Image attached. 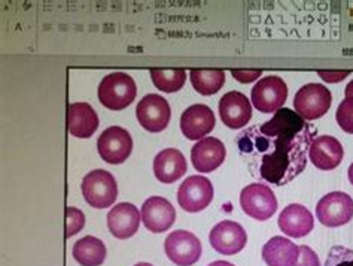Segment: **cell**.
Listing matches in <instances>:
<instances>
[{"mask_svg": "<svg viewBox=\"0 0 353 266\" xmlns=\"http://www.w3.org/2000/svg\"><path fill=\"white\" fill-rule=\"evenodd\" d=\"M314 129L290 108H281L272 120L241 132L236 144L254 177L285 186L307 167Z\"/></svg>", "mask_w": 353, "mask_h": 266, "instance_id": "1", "label": "cell"}, {"mask_svg": "<svg viewBox=\"0 0 353 266\" xmlns=\"http://www.w3.org/2000/svg\"><path fill=\"white\" fill-rule=\"evenodd\" d=\"M137 93L134 79L124 72L106 75L99 86L100 104L112 111H121L133 104Z\"/></svg>", "mask_w": 353, "mask_h": 266, "instance_id": "2", "label": "cell"}, {"mask_svg": "<svg viewBox=\"0 0 353 266\" xmlns=\"http://www.w3.org/2000/svg\"><path fill=\"white\" fill-rule=\"evenodd\" d=\"M82 195L92 208L112 207L118 198V186L114 175L105 169H96L82 180Z\"/></svg>", "mask_w": 353, "mask_h": 266, "instance_id": "3", "label": "cell"}, {"mask_svg": "<svg viewBox=\"0 0 353 266\" xmlns=\"http://www.w3.org/2000/svg\"><path fill=\"white\" fill-rule=\"evenodd\" d=\"M332 96L322 84H307L301 87L294 97V109L305 122L321 118L330 111Z\"/></svg>", "mask_w": 353, "mask_h": 266, "instance_id": "4", "label": "cell"}, {"mask_svg": "<svg viewBox=\"0 0 353 266\" xmlns=\"http://www.w3.org/2000/svg\"><path fill=\"white\" fill-rule=\"evenodd\" d=\"M240 205L246 216L258 220V222H265L276 213L277 199L273 190L267 184L254 182L241 190Z\"/></svg>", "mask_w": 353, "mask_h": 266, "instance_id": "5", "label": "cell"}, {"mask_svg": "<svg viewBox=\"0 0 353 266\" xmlns=\"http://www.w3.org/2000/svg\"><path fill=\"white\" fill-rule=\"evenodd\" d=\"M164 250L176 266H192L201 258V243L188 231H174L164 241Z\"/></svg>", "mask_w": 353, "mask_h": 266, "instance_id": "6", "label": "cell"}, {"mask_svg": "<svg viewBox=\"0 0 353 266\" xmlns=\"http://www.w3.org/2000/svg\"><path fill=\"white\" fill-rule=\"evenodd\" d=\"M318 220L327 227L347 225L353 218V199L343 191H332L325 195L316 207Z\"/></svg>", "mask_w": 353, "mask_h": 266, "instance_id": "7", "label": "cell"}, {"mask_svg": "<svg viewBox=\"0 0 353 266\" xmlns=\"http://www.w3.org/2000/svg\"><path fill=\"white\" fill-rule=\"evenodd\" d=\"M250 97H252V104L258 111H261L263 114L276 113L286 102V82L281 77H265L254 86Z\"/></svg>", "mask_w": 353, "mask_h": 266, "instance_id": "8", "label": "cell"}, {"mask_svg": "<svg viewBox=\"0 0 353 266\" xmlns=\"http://www.w3.org/2000/svg\"><path fill=\"white\" fill-rule=\"evenodd\" d=\"M133 150V140L130 133L119 126H112L99 136L97 151L106 163H124Z\"/></svg>", "mask_w": 353, "mask_h": 266, "instance_id": "9", "label": "cell"}, {"mask_svg": "<svg viewBox=\"0 0 353 266\" xmlns=\"http://www.w3.org/2000/svg\"><path fill=\"white\" fill-rule=\"evenodd\" d=\"M139 123L151 133L163 132L169 126L172 111L167 100L158 95H146L136 108Z\"/></svg>", "mask_w": 353, "mask_h": 266, "instance_id": "10", "label": "cell"}, {"mask_svg": "<svg viewBox=\"0 0 353 266\" xmlns=\"http://www.w3.org/2000/svg\"><path fill=\"white\" fill-rule=\"evenodd\" d=\"M213 200L212 182L201 175H192L185 180L178 190V202L188 213L206 209Z\"/></svg>", "mask_w": 353, "mask_h": 266, "instance_id": "11", "label": "cell"}, {"mask_svg": "<svg viewBox=\"0 0 353 266\" xmlns=\"http://www.w3.org/2000/svg\"><path fill=\"white\" fill-rule=\"evenodd\" d=\"M209 241L213 250H216L218 253L234 256L245 249L248 235L241 225L231 222V220H224V222L218 223L212 229Z\"/></svg>", "mask_w": 353, "mask_h": 266, "instance_id": "12", "label": "cell"}, {"mask_svg": "<svg viewBox=\"0 0 353 266\" xmlns=\"http://www.w3.org/2000/svg\"><path fill=\"white\" fill-rule=\"evenodd\" d=\"M221 120L230 129H241L252 118V105L240 91H230L219 100Z\"/></svg>", "mask_w": 353, "mask_h": 266, "instance_id": "13", "label": "cell"}, {"mask_svg": "<svg viewBox=\"0 0 353 266\" xmlns=\"http://www.w3.org/2000/svg\"><path fill=\"white\" fill-rule=\"evenodd\" d=\"M142 222L148 231L161 234L169 231L176 222V211L169 200L161 196H152L142 205Z\"/></svg>", "mask_w": 353, "mask_h": 266, "instance_id": "14", "label": "cell"}, {"mask_svg": "<svg viewBox=\"0 0 353 266\" xmlns=\"http://www.w3.org/2000/svg\"><path fill=\"white\" fill-rule=\"evenodd\" d=\"M216 118L208 105H192L181 117V131L187 140L199 141L215 129Z\"/></svg>", "mask_w": 353, "mask_h": 266, "instance_id": "15", "label": "cell"}, {"mask_svg": "<svg viewBox=\"0 0 353 266\" xmlns=\"http://www.w3.org/2000/svg\"><path fill=\"white\" fill-rule=\"evenodd\" d=\"M225 145L218 137H203L191 150V160L199 172H212L218 169L225 160Z\"/></svg>", "mask_w": 353, "mask_h": 266, "instance_id": "16", "label": "cell"}, {"mask_svg": "<svg viewBox=\"0 0 353 266\" xmlns=\"http://www.w3.org/2000/svg\"><path fill=\"white\" fill-rule=\"evenodd\" d=\"M343 155H345V150L341 142L328 135L314 137L309 150V159L321 171L336 169L341 163Z\"/></svg>", "mask_w": 353, "mask_h": 266, "instance_id": "17", "label": "cell"}, {"mask_svg": "<svg viewBox=\"0 0 353 266\" xmlns=\"http://www.w3.org/2000/svg\"><path fill=\"white\" fill-rule=\"evenodd\" d=\"M142 214H139V209L128 202H121L115 205L108 214V227L118 240H127L132 238L139 231Z\"/></svg>", "mask_w": 353, "mask_h": 266, "instance_id": "18", "label": "cell"}, {"mask_svg": "<svg viewBox=\"0 0 353 266\" xmlns=\"http://www.w3.org/2000/svg\"><path fill=\"white\" fill-rule=\"evenodd\" d=\"M313 226L314 218L312 213L300 204L288 205L279 216V227L288 236L303 238L313 231Z\"/></svg>", "mask_w": 353, "mask_h": 266, "instance_id": "19", "label": "cell"}, {"mask_svg": "<svg viewBox=\"0 0 353 266\" xmlns=\"http://www.w3.org/2000/svg\"><path fill=\"white\" fill-rule=\"evenodd\" d=\"M188 171L187 159L183 154L176 149H167L157 154L154 159V173L158 181L164 184H172V182L182 178Z\"/></svg>", "mask_w": 353, "mask_h": 266, "instance_id": "20", "label": "cell"}, {"mask_svg": "<svg viewBox=\"0 0 353 266\" xmlns=\"http://www.w3.org/2000/svg\"><path fill=\"white\" fill-rule=\"evenodd\" d=\"M99 127V117L90 104L77 102L69 106V132L70 135L85 140L92 136Z\"/></svg>", "mask_w": 353, "mask_h": 266, "instance_id": "21", "label": "cell"}, {"mask_svg": "<svg viewBox=\"0 0 353 266\" xmlns=\"http://www.w3.org/2000/svg\"><path fill=\"white\" fill-rule=\"evenodd\" d=\"M299 256V245L288 238L274 236L263 247V259L268 266H295Z\"/></svg>", "mask_w": 353, "mask_h": 266, "instance_id": "22", "label": "cell"}, {"mask_svg": "<svg viewBox=\"0 0 353 266\" xmlns=\"http://www.w3.org/2000/svg\"><path fill=\"white\" fill-rule=\"evenodd\" d=\"M72 254L81 266H100L106 259V247L99 238L83 236L73 245Z\"/></svg>", "mask_w": 353, "mask_h": 266, "instance_id": "23", "label": "cell"}, {"mask_svg": "<svg viewBox=\"0 0 353 266\" xmlns=\"http://www.w3.org/2000/svg\"><path fill=\"white\" fill-rule=\"evenodd\" d=\"M191 84L203 96L215 95L225 82V72L221 69H192L190 72Z\"/></svg>", "mask_w": 353, "mask_h": 266, "instance_id": "24", "label": "cell"}, {"mask_svg": "<svg viewBox=\"0 0 353 266\" xmlns=\"http://www.w3.org/2000/svg\"><path fill=\"white\" fill-rule=\"evenodd\" d=\"M150 73L154 86L165 93L179 91L187 81V72L183 69H151Z\"/></svg>", "mask_w": 353, "mask_h": 266, "instance_id": "25", "label": "cell"}, {"mask_svg": "<svg viewBox=\"0 0 353 266\" xmlns=\"http://www.w3.org/2000/svg\"><path fill=\"white\" fill-rule=\"evenodd\" d=\"M336 118L343 131L353 135V97H346L339 105Z\"/></svg>", "mask_w": 353, "mask_h": 266, "instance_id": "26", "label": "cell"}, {"mask_svg": "<svg viewBox=\"0 0 353 266\" xmlns=\"http://www.w3.org/2000/svg\"><path fill=\"white\" fill-rule=\"evenodd\" d=\"M323 266H353V250L340 245L332 247Z\"/></svg>", "mask_w": 353, "mask_h": 266, "instance_id": "27", "label": "cell"}, {"mask_svg": "<svg viewBox=\"0 0 353 266\" xmlns=\"http://www.w3.org/2000/svg\"><path fill=\"white\" fill-rule=\"evenodd\" d=\"M85 226V216L81 209L68 207L66 208V238H72L81 232Z\"/></svg>", "mask_w": 353, "mask_h": 266, "instance_id": "28", "label": "cell"}, {"mask_svg": "<svg viewBox=\"0 0 353 266\" xmlns=\"http://www.w3.org/2000/svg\"><path fill=\"white\" fill-rule=\"evenodd\" d=\"M300 256L295 266H322L318 254H316L309 245H300Z\"/></svg>", "mask_w": 353, "mask_h": 266, "instance_id": "29", "label": "cell"}, {"mask_svg": "<svg viewBox=\"0 0 353 266\" xmlns=\"http://www.w3.org/2000/svg\"><path fill=\"white\" fill-rule=\"evenodd\" d=\"M231 75H233V78H236L237 81L240 82H252L255 79H258L259 77L263 75V70H258V69H233L231 70Z\"/></svg>", "mask_w": 353, "mask_h": 266, "instance_id": "30", "label": "cell"}, {"mask_svg": "<svg viewBox=\"0 0 353 266\" xmlns=\"http://www.w3.org/2000/svg\"><path fill=\"white\" fill-rule=\"evenodd\" d=\"M318 75L327 82H339L350 75L349 70H318Z\"/></svg>", "mask_w": 353, "mask_h": 266, "instance_id": "31", "label": "cell"}, {"mask_svg": "<svg viewBox=\"0 0 353 266\" xmlns=\"http://www.w3.org/2000/svg\"><path fill=\"white\" fill-rule=\"evenodd\" d=\"M346 97H353V81H350L349 84H347V87H346Z\"/></svg>", "mask_w": 353, "mask_h": 266, "instance_id": "32", "label": "cell"}, {"mask_svg": "<svg viewBox=\"0 0 353 266\" xmlns=\"http://www.w3.org/2000/svg\"><path fill=\"white\" fill-rule=\"evenodd\" d=\"M208 266H234V265L230 263V262H224V260H216V262H213V263H210Z\"/></svg>", "mask_w": 353, "mask_h": 266, "instance_id": "33", "label": "cell"}, {"mask_svg": "<svg viewBox=\"0 0 353 266\" xmlns=\"http://www.w3.org/2000/svg\"><path fill=\"white\" fill-rule=\"evenodd\" d=\"M349 181L352 182V186H353V163L350 164V168H349Z\"/></svg>", "mask_w": 353, "mask_h": 266, "instance_id": "34", "label": "cell"}, {"mask_svg": "<svg viewBox=\"0 0 353 266\" xmlns=\"http://www.w3.org/2000/svg\"><path fill=\"white\" fill-rule=\"evenodd\" d=\"M134 266H154V265H151V263H137V265H134Z\"/></svg>", "mask_w": 353, "mask_h": 266, "instance_id": "35", "label": "cell"}]
</instances>
